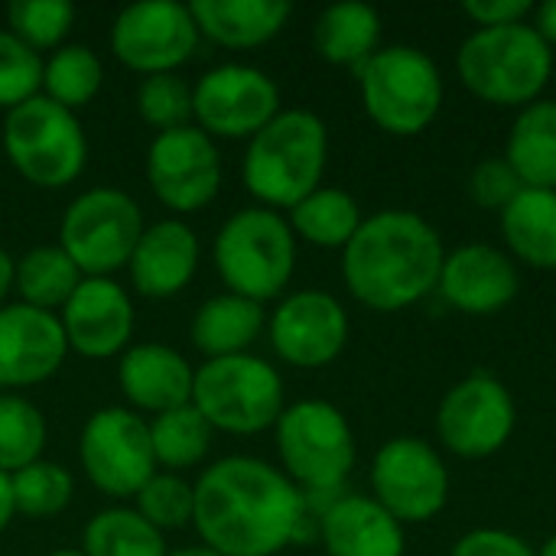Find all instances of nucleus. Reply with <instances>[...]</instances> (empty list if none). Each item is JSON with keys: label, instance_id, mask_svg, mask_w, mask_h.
Returning a JSON list of instances; mask_svg holds the SVG:
<instances>
[{"label": "nucleus", "instance_id": "1", "mask_svg": "<svg viewBox=\"0 0 556 556\" xmlns=\"http://www.w3.org/2000/svg\"><path fill=\"white\" fill-rule=\"evenodd\" d=\"M192 528L222 556H277L309 541L316 518L283 469L257 456H225L195 482ZM319 534V531H316Z\"/></svg>", "mask_w": 556, "mask_h": 556}, {"label": "nucleus", "instance_id": "2", "mask_svg": "<svg viewBox=\"0 0 556 556\" xmlns=\"http://www.w3.org/2000/svg\"><path fill=\"white\" fill-rule=\"evenodd\" d=\"M446 248L417 212L384 208L368 215L342 251L349 293L375 313H401L437 290Z\"/></svg>", "mask_w": 556, "mask_h": 556}, {"label": "nucleus", "instance_id": "3", "mask_svg": "<svg viewBox=\"0 0 556 556\" xmlns=\"http://www.w3.org/2000/svg\"><path fill=\"white\" fill-rule=\"evenodd\" d=\"M326 163L329 130L323 117L303 108H283L248 140L241 179L257 205L290 212L296 202L323 186Z\"/></svg>", "mask_w": 556, "mask_h": 556}, {"label": "nucleus", "instance_id": "4", "mask_svg": "<svg viewBox=\"0 0 556 556\" xmlns=\"http://www.w3.org/2000/svg\"><path fill=\"white\" fill-rule=\"evenodd\" d=\"M274 433L283 476L303 492L309 515L319 518L355 469L352 424L329 401H296L280 414Z\"/></svg>", "mask_w": 556, "mask_h": 556}, {"label": "nucleus", "instance_id": "5", "mask_svg": "<svg viewBox=\"0 0 556 556\" xmlns=\"http://www.w3.org/2000/svg\"><path fill=\"white\" fill-rule=\"evenodd\" d=\"M554 49L531 23L476 29L456 52L463 85L498 108H528L554 78Z\"/></svg>", "mask_w": 556, "mask_h": 556}, {"label": "nucleus", "instance_id": "6", "mask_svg": "<svg viewBox=\"0 0 556 556\" xmlns=\"http://www.w3.org/2000/svg\"><path fill=\"white\" fill-rule=\"evenodd\" d=\"M215 270L228 293L254 303L277 300L296 270V235L287 215L251 205L225 218L212 244Z\"/></svg>", "mask_w": 556, "mask_h": 556}, {"label": "nucleus", "instance_id": "7", "mask_svg": "<svg viewBox=\"0 0 556 556\" xmlns=\"http://www.w3.org/2000/svg\"><path fill=\"white\" fill-rule=\"evenodd\" d=\"M365 114L391 137L424 134L443 108V75L417 46H384L358 72Z\"/></svg>", "mask_w": 556, "mask_h": 556}, {"label": "nucleus", "instance_id": "8", "mask_svg": "<svg viewBox=\"0 0 556 556\" xmlns=\"http://www.w3.org/2000/svg\"><path fill=\"white\" fill-rule=\"evenodd\" d=\"M192 407L218 433L254 437L277 427L287 410V391L280 371L267 358L244 352L195 368Z\"/></svg>", "mask_w": 556, "mask_h": 556}, {"label": "nucleus", "instance_id": "9", "mask_svg": "<svg viewBox=\"0 0 556 556\" xmlns=\"http://www.w3.org/2000/svg\"><path fill=\"white\" fill-rule=\"evenodd\" d=\"M3 153L36 189L72 186L88 163V137L78 114L36 94L3 117Z\"/></svg>", "mask_w": 556, "mask_h": 556}, {"label": "nucleus", "instance_id": "10", "mask_svg": "<svg viewBox=\"0 0 556 556\" xmlns=\"http://www.w3.org/2000/svg\"><path fill=\"white\" fill-rule=\"evenodd\" d=\"M143 228L140 205L124 189L101 186L72 199L59 225V248L81 277H111L130 264Z\"/></svg>", "mask_w": 556, "mask_h": 556}, {"label": "nucleus", "instance_id": "11", "mask_svg": "<svg viewBox=\"0 0 556 556\" xmlns=\"http://www.w3.org/2000/svg\"><path fill=\"white\" fill-rule=\"evenodd\" d=\"M85 479L108 498H134L156 472L150 424L130 407L94 410L78 437Z\"/></svg>", "mask_w": 556, "mask_h": 556}, {"label": "nucleus", "instance_id": "12", "mask_svg": "<svg viewBox=\"0 0 556 556\" xmlns=\"http://www.w3.org/2000/svg\"><path fill=\"white\" fill-rule=\"evenodd\" d=\"M280 111V88L257 65L225 62L192 85V124L212 140H251Z\"/></svg>", "mask_w": 556, "mask_h": 556}, {"label": "nucleus", "instance_id": "13", "mask_svg": "<svg viewBox=\"0 0 556 556\" xmlns=\"http://www.w3.org/2000/svg\"><path fill=\"white\" fill-rule=\"evenodd\" d=\"M371 498L401 525L433 521L450 502V469L420 437H394L371 459Z\"/></svg>", "mask_w": 556, "mask_h": 556}, {"label": "nucleus", "instance_id": "14", "mask_svg": "<svg viewBox=\"0 0 556 556\" xmlns=\"http://www.w3.org/2000/svg\"><path fill=\"white\" fill-rule=\"evenodd\" d=\"M518 427V407L495 375L476 371L453 384L437 410V437L459 459H489L502 453Z\"/></svg>", "mask_w": 556, "mask_h": 556}, {"label": "nucleus", "instance_id": "15", "mask_svg": "<svg viewBox=\"0 0 556 556\" xmlns=\"http://www.w3.org/2000/svg\"><path fill=\"white\" fill-rule=\"evenodd\" d=\"M147 186L176 215L202 212L222 189V156L215 140L195 124L156 134L147 147Z\"/></svg>", "mask_w": 556, "mask_h": 556}, {"label": "nucleus", "instance_id": "16", "mask_svg": "<svg viewBox=\"0 0 556 556\" xmlns=\"http://www.w3.org/2000/svg\"><path fill=\"white\" fill-rule=\"evenodd\" d=\"M199 26L189 3L140 0L124 7L111 23V52L137 75H163L186 65L199 46Z\"/></svg>", "mask_w": 556, "mask_h": 556}, {"label": "nucleus", "instance_id": "17", "mask_svg": "<svg viewBox=\"0 0 556 556\" xmlns=\"http://www.w3.org/2000/svg\"><path fill=\"white\" fill-rule=\"evenodd\" d=\"M349 313L326 290H296L277 303L267 336L277 358L290 368L316 371L332 365L349 345Z\"/></svg>", "mask_w": 556, "mask_h": 556}, {"label": "nucleus", "instance_id": "18", "mask_svg": "<svg viewBox=\"0 0 556 556\" xmlns=\"http://www.w3.org/2000/svg\"><path fill=\"white\" fill-rule=\"evenodd\" d=\"M68 352L104 362L130 349L137 313L130 293L114 277H81L68 303L59 309Z\"/></svg>", "mask_w": 556, "mask_h": 556}, {"label": "nucleus", "instance_id": "19", "mask_svg": "<svg viewBox=\"0 0 556 556\" xmlns=\"http://www.w3.org/2000/svg\"><path fill=\"white\" fill-rule=\"evenodd\" d=\"M65 355L68 342L59 313H42L26 303L0 306V391L49 381Z\"/></svg>", "mask_w": 556, "mask_h": 556}, {"label": "nucleus", "instance_id": "20", "mask_svg": "<svg viewBox=\"0 0 556 556\" xmlns=\"http://www.w3.org/2000/svg\"><path fill=\"white\" fill-rule=\"evenodd\" d=\"M437 290L453 309L466 316H495L515 303L521 277L505 251L492 244H463L446 251Z\"/></svg>", "mask_w": 556, "mask_h": 556}, {"label": "nucleus", "instance_id": "21", "mask_svg": "<svg viewBox=\"0 0 556 556\" xmlns=\"http://www.w3.org/2000/svg\"><path fill=\"white\" fill-rule=\"evenodd\" d=\"M195 368L182 352L163 342L130 345L117 358V388L134 414H166L182 404H192Z\"/></svg>", "mask_w": 556, "mask_h": 556}, {"label": "nucleus", "instance_id": "22", "mask_svg": "<svg viewBox=\"0 0 556 556\" xmlns=\"http://www.w3.org/2000/svg\"><path fill=\"white\" fill-rule=\"evenodd\" d=\"M199 238L182 218H163L143 228L130 254V283L147 300L179 296L199 270Z\"/></svg>", "mask_w": 556, "mask_h": 556}, {"label": "nucleus", "instance_id": "23", "mask_svg": "<svg viewBox=\"0 0 556 556\" xmlns=\"http://www.w3.org/2000/svg\"><path fill=\"white\" fill-rule=\"evenodd\" d=\"M319 541L329 556H404L407 534L371 495H339L316 518Z\"/></svg>", "mask_w": 556, "mask_h": 556}, {"label": "nucleus", "instance_id": "24", "mask_svg": "<svg viewBox=\"0 0 556 556\" xmlns=\"http://www.w3.org/2000/svg\"><path fill=\"white\" fill-rule=\"evenodd\" d=\"M189 13L202 39L222 49H257L287 26L293 7L287 0H195Z\"/></svg>", "mask_w": 556, "mask_h": 556}, {"label": "nucleus", "instance_id": "25", "mask_svg": "<svg viewBox=\"0 0 556 556\" xmlns=\"http://www.w3.org/2000/svg\"><path fill=\"white\" fill-rule=\"evenodd\" d=\"M264 329H267L264 306L225 290L218 296H208L195 309L192 326H189V339L205 355V362H212V358L251 352V345L261 339Z\"/></svg>", "mask_w": 556, "mask_h": 556}, {"label": "nucleus", "instance_id": "26", "mask_svg": "<svg viewBox=\"0 0 556 556\" xmlns=\"http://www.w3.org/2000/svg\"><path fill=\"white\" fill-rule=\"evenodd\" d=\"M381 13L362 0H342L326 7L313 26L316 52L339 68L358 72L381 46Z\"/></svg>", "mask_w": 556, "mask_h": 556}, {"label": "nucleus", "instance_id": "27", "mask_svg": "<svg viewBox=\"0 0 556 556\" xmlns=\"http://www.w3.org/2000/svg\"><path fill=\"white\" fill-rule=\"evenodd\" d=\"M508 257L534 270H556V192L521 189L498 215Z\"/></svg>", "mask_w": 556, "mask_h": 556}, {"label": "nucleus", "instance_id": "28", "mask_svg": "<svg viewBox=\"0 0 556 556\" xmlns=\"http://www.w3.org/2000/svg\"><path fill=\"white\" fill-rule=\"evenodd\" d=\"M505 160L525 189L556 192V101L541 98L518 111L505 143Z\"/></svg>", "mask_w": 556, "mask_h": 556}, {"label": "nucleus", "instance_id": "29", "mask_svg": "<svg viewBox=\"0 0 556 556\" xmlns=\"http://www.w3.org/2000/svg\"><path fill=\"white\" fill-rule=\"evenodd\" d=\"M287 222L300 241L326 251H345V244L362 228L365 215L352 192L336 186H319L287 212Z\"/></svg>", "mask_w": 556, "mask_h": 556}, {"label": "nucleus", "instance_id": "30", "mask_svg": "<svg viewBox=\"0 0 556 556\" xmlns=\"http://www.w3.org/2000/svg\"><path fill=\"white\" fill-rule=\"evenodd\" d=\"M81 283V270L72 264V257L59 244H39L29 248L23 257H16L13 270V293L20 303L55 313L68 303L75 287Z\"/></svg>", "mask_w": 556, "mask_h": 556}, {"label": "nucleus", "instance_id": "31", "mask_svg": "<svg viewBox=\"0 0 556 556\" xmlns=\"http://www.w3.org/2000/svg\"><path fill=\"white\" fill-rule=\"evenodd\" d=\"M101 88H104V65L98 52L85 42H65L42 62L39 94L72 114L91 104Z\"/></svg>", "mask_w": 556, "mask_h": 556}, {"label": "nucleus", "instance_id": "32", "mask_svg": "<svg viewBox=\"0 0 556 556\" xmlns=\"http://www.w3.org/2000/svg\"><path fill=\"white\" fill-rule=\"evenodd\" d=\"M147 424H150V446H153L156 466L179 476L182 469H195L205 463L215 430L192 404L156 414Z\"/></svg>", "mask_w": 556, "mask_h": 556}, {"label": "nucleus", "instance_id": "33", "mask_svg": "<svg viewBox=\"0 0 556 556\" xmlns=\"http://www.w3.org/2000/svg\"><path fill=\"white\" fill-rule=\"evenodd\" d=\"M85 556H166L163 534L143 521L134 508H104L98 511L81 534Z\"/></svg>", "mask_w": 556, "mask_h": 556}, {"label": "nucleus", "instance_id": "34", "mask_svg": "<svg viewBox=\"0 0 556 556\" xmlns=\"http://www.w3.org/2000/svg\"><path fill=\"white\" fill-rule=\"evenodd\" d=\"M49 424L23 394H0V472L13 476L42 459Z\"/></svg>", "mask_w": 556, "mask_h": 556}, {"label": "nucleus", "instance_id": "35", "mask_svg": "<svg viewBox=\"0 0 556 556\" xmlns=\"http://www.w3.org/2000/svg\"><path fill=\"white\" fill-rule=\"evenodd\" d=\"M10 485H13L16 515L33 518V521L62 515L75 495V476L62 463H49V459H39V463L13 472Z\"/></svg>", "mask_w": 556, "mask_h": 556}, {"label": "nucleus", "instance_id": "36", "mask_svg": "<svg viewBox=\"0 0 556 556\" xmlns=\"http://www.w3.org/2000/svg\"><path fill=\"white\" fill-rule=\"evenodd\" d=\"M72 26L75 7L68 0H13L7 7V29L33 52H55L59 46H65Z\"/></svg>", "mask_w": 556, "mask_h": 556}, {"label": "nucleus", "instance_id": "37", "mask_svg": "<svg viewBox=\"0 0 556 556\" xmlns=\"http://www.w3.org/2000/svg\"><path fill=\"white\" fill-rule=\"evenodd\" d=\"M134 511L150 521L160 534L163 531H179L186 525H192V511H195V492L192 482H186L176 472H153L147 479V485L134 495Z\"/></svg>", "mask_w": 556, "mask_h": 556}, {"label": "nucleus", "instance_id": "38", "mask_svg": "<svg viewBox=\"0 0 556 556\" xmlns=\"http://www.w3.org/2000/svg\"><path fill=\"white\" fill-rule=\"evenodd\" d=\"M137 114L156 134L192 124V85L179 72L147 75L137 88Z\"/></svg>", "mask_w": 556, "mask_h": 556}, {"label": "nucleus", "instance_id": "39", "mask_svg": "<svg viewBox=\"0 0 556 556\" xmlns=\"http://www.w3.org/2000/svg\"><path fill=\"white\" fill-rule=\"evenodd\" d=\"M42 88V59L10 29H0V108L13 111L16 104L36 98Z\"/></svg>", "mask_w": 556, "mask_h": 556}, {"label": "nucleus", "instance_id": "40", "mask_svg": "<svg viewBox=\"0 0 556 556\" xmlns=\"http://www.w3.org/2000/svg\"><path fill=\"white\" fill-rule=\"evenodd\" d=\"M521 179L518 173L511 169V163L505 156H492V160H482L476 163V169L469 173V199L479 205V208H489V212H505L518 192H521Z\"/></svg>", "mask_w": 556, "mask_h": 556}, {"label": "nucleus", "instance_id": "41", "mask_svg": "<svg viewBox=\"0 0 556 556\" xmlns=\"http://www.w3.org/2000/svg\"><path fill=\"white\" fill-rule=\"evenodd\" d=\"M450 556H538V551L511 534V531H502V528H476L469 534H463Z\"/></svg>", "mask_w": 556, "mask_h": 556}, {"label": "nucleus", "instance_id": "42", "mask_svg": "<svg viewBox=\"0 0 556 556\" xmlns=\"http://www.w3.org/2000/svg\"><path fill=\"white\" fill-rule=\"evenodd\" d=\"M463 13L476 23V29H492V26L528 23V16H534V3L531 0H466Z\"/></svg>", "mask_w": 556, "mask_h": 556}, {"label": "nucleus", "instance_id": "43", "mask_svg": "<svg viewBox=\"0 0 556 556\" xmlns=\"http://www.w3.org/2000/svg\"><path fill=\"white\" fill-rule=\"evenodd\" d=\"M538 33H541V39L556 49V0H547V3H541V7H534V23H531Z\"/></svg>", "mask_w": 556, "mask_h": 556}, {"label": "nucleus", "instance_id": "44", "mask_svg": "<svg viewBox=\"0 0 556 556\" xmlns=\"http://www.w3.org/2000/svg\"><path fill=\"white\" fill-rule=\"evenodd\" d=\"M16 518V505H13V485H10V476L0 472V534L10 528V521Z\"/></svg>", "mask_w": 556, "mask_h": 556}, {"label": "nucleus", "instance_id": "45", "mask_svg": "<svg viewBox=\"0 0 556 556\" xmlns=\"http://www.w3.org/2000/svg\"><path fill=\"white\" fill-rule=\"evenodd\" d=\"M13 270H16V257H10V254L0 248V306H3V300L13 293Z\"/></svg>", "mask_w": 556, "mask_h": 556}, {"label": "nucleus", "instance_id": "46", "mask_svg": "<svg viewBox=\"0 0 556 556\" xmlns=\"http://www.w3.org/2000/svg\"><path fill=\"white\" fill-rule=\"evenodd\" d=\"M166 556H222L218 551L205 547V544H192V547H179V551H169Z\"/></svg>", "mask_w": 556, "mask_h": 556}, {"label": "nucleus", "instance_id": "47", "mask_svg": "<svg viewBox=\"0 0 556 556\" xmlns=\"http://www.w3.org/2000/svg\"><path fill=\"white\" fill-rule=\"evenodd\" d=\"M538 556H556V534L547 541V544H544V547H541V551H538Z\"/></svg>", "mask_w": 556, "mask_h": 556}, {"label": "nucleus", "instance_id": "48", "mask_svg": "<svg viewBox=\"0 0 556 556\" xmlns=\"http://www.w3.org/2000/svg\"><path fill=\"white\" fill-rule=\"evenodd\" d=\"M46 556H85L81 551H75V547H62V551H52V554Z\"/></svg>", "mask_w": 556, "mask_h": 556}, {"label": "nucleus", "instance_id": "49", "mask_svg": "<svg viewBox=\"0 0 556 556\" xmlns=\"http://www.w3.org/2000/svg\"><path fill=\"white\" fill-rule=\"evenodd\" d=\"M551 81H554V85H556V65H554V78H551Z\"/></svg>", "mask_w": 556, "mask_h": 556}]
</instances>
